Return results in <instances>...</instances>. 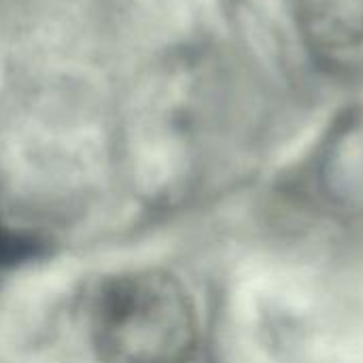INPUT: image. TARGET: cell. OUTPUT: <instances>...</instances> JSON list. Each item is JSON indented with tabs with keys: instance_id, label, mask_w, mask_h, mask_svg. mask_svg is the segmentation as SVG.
I'll return each instance as SVG.
<instances>
[{
	"instance_id": "cell-1",
	"label": "cell",
	"mask_w": 363,
	"mask_h": 363,
	"mask_svg": "<svg viewBox=\"0 0 363 363\" xmlns=\"http://www.w3.org/2000/svg\"><path fill=\"white\" fill-rule=\"evenodd\" d=\"M89 334L102 363H191L198 317L179 279L162 270H132L98 287Z\"/></svg>"
},
{
	"instance_id": "cell-2",
	"label": "cell",
	"mask_w": 363,
	"mask_h": 363,
	"mask_svg": "<svg viewBox=\"0 0 363 363\" xmlns=\"http://www.w3.org/2000/svg\"><path fill=\"white\" fill-rule=\"evenodd\" d=\"M302 36L317 49L347 51L363 45V0H291Z\"/></svg>"
},
{
	"instance_id": "cell-3",
	"label": "cell",
	"mask_w": 363,
	"mask_h": 363,
	"mask_svg": "<svg viewBox=\"0 0 363 363\" xmlns=\"http://www.w3.org/2000/svg\"><path fill=\"white\" fill-rule=\"evenodd\" d=\"M23 249H26V245H21L19 238H13L9 232L0 230V262L19 257L23 253Z\"/></svg>"
}]
</instances>
